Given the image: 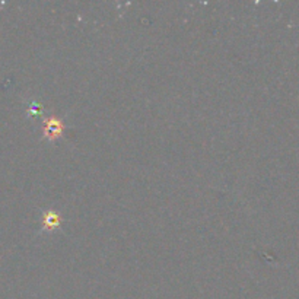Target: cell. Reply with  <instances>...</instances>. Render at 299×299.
Returning <instances> with one entry per match:
<instances>
[{
  "label": "cell",
  "mask_w": 299,
  "mask_h": 299,
  "mask_svg": "<svg viewBox=\"0 0 299 299\" xmlns=\"http://www.w3.org/2000/svg\"><path fill=\"white\" fill-rule=\"evenodd\" d=\"M44 133L48 139H56L59 137L61 133H63V124L60 120L57 119H50L47 123H45V128H44Z\"/></svg>",
  "instance_id": "6da1fadb"
},
{
  "label": "cell",
  "mask_w": 299,
  "mask_h": 299,
  "mask_svg": "<svg viewBox=\"0 0 299 299\" xmlns=\"http://www.w3.org/2000/svg\"><path fill=\"white\" fill-rule=\"evenodd\" d=\"M59 225H60V216L59 214L53 213V212L45 214V217H44V228L45 229H53V228H57Z\"/></svg>",
  "instance_id": "7a4b0ae2"
}]
</instances>
